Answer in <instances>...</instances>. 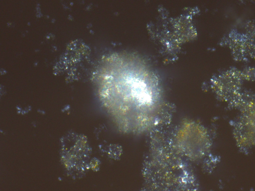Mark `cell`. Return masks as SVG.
I'll list each match as a JSON object with an SVG mask.
<instances>
[{"mask_svg":"<svg viewBox=\"0 0 255 191\" xmlns=\"http://www.w3.org/2000/svg\"><path fill=\"white\" fill-rule=\"evenodd\" d=\"M90 164H91V168L93 170H94L98 166V164H97V162L95 161V160H94V159L91 161V163H90Z\"/></svg>","mask_w":255,"mask_h":191,"instance_id":"6da1fadb","label":"cell"}]
</instances>
